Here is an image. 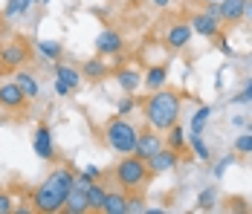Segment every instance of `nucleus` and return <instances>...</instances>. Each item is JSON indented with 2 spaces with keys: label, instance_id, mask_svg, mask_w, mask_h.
I'll use <instances>...</instances> for the list:
<instances>
[{
  "label": "nucleus",
  "instance_id": "obj_1",
  "mask_svg": "<svg viewBox=\"0 0 252 214\" xmlns=\"http://www.w3.org/2000/svg\"><path fill=\"white\" fill-rule=\"evenodd\" d=\"M73 180H76V174L70 168H55L38 188H32V194H29L32 209L38 214L64 212V200H67V194L73 188Z\"/></svg>",
  "mask_w": 252,
  "mask_h": 214
},
{
  "label": "nucleus",
  "instance_id": "obj_2",
  "mask_svg": "<svg viewBox=\"0 0 252 214\" xmlns=\"http://www.w3.org/2000/svg\"><path fill=\"white\" fill-rule=\"evenodd\" d=\"M136 104L142 107L148 124H151L154 130H159V133L180 122V104H183V101H180V93L168 90V87L151 90V93L145 95L142 101H136Z\"/></svg>",
  "mask_w": 252,
  "mask_h": 214
},
{
  "label": "nucleus",
  "instance_id": "obj_3",
  "mask_svg": "<svg viewBox=\"0 0 252 214\" xmlns=\"http://www.w3.org/2000/svg\"><path fill=\"white\" fill-rule=\"evenodd\" d=\"M113 177H116L119 188L127 191V194H133V191H139L142 185H148V183H151V171H148V162H145V159H139L136 153H125V156L116 162V171H113Z\"/></svg>",
  "mask_w": 252,
  "mask_h": 214
},
{
  "label": "nucleus",
  "instance_id": "obj_4",
  "mask_svg": "<svg viewBox=\"0 0 252 214\" xmlns=\"http://www.w3.org/2000/svg\"><path fill=\"white\" fill-rule=\"evenodd\" d=\"M104 139L110 145V151L116 153H133V145H136V127L125 119V116H113V119L104 124Z\"/></svg>",
  "mask_w": 252,
  "mask_h": 214
},
{
  "label": "nucleus",
  "instance_id": "obj_5",
  "mask_svg": "<svg viewBox=\"0 0 252 214\" xmlns=\"http://www.w3.org/2000/svg\"><path fill=\"white\" fill-rule=\"evenodd\" d=\"M191 29L203 35V38H220V6L218 3H209L206 12H197L191 15Z\"/></svg>",
  "mask_w": 252,
  "mask_h": 214
},
{
  "label": "nucleus",
  "instance_id": "obj_6",
  "mask_svg": "<svg viewBox=\"0 0 252 214\" xmlns=\"http://www.w3.org/2000/svg\"><path fill=\"white\" fill-rule=\"evenodd\" d=\"M29 58H32V49H29V41H24V38H15L0 49V61L9 72L24 70V64H29Z\"/></svg>",
  "mask_w": 252,
  "mask_h": 214
},
{
  "label": "nucleus",
  "instance_id": "obj_7",
  "mask_svg": "<svg viewBox=\"0 0 252 214\" xmlns=\"http://www.w3.org/2000/svg\"><path fill=\"white\" fill-rule=\"evenodd\" d=\"M162 148V136H159V130H154L151 124L148 127H142V130H136V145H133V153L139 156V159H151L154 153Z\"/></svg>",
  "mask_w": 252,
  "mask_h": 214
},
{
  "label": "nucleus",
  "instance_id": "obj_8",
  "mask_svg": "<svg viewBox=\"0 0 252 214\" xmlns=\"http://www.w3.org/2000/svg\"><path fill=\"white\" fill-rule=\"evenodd\" d=\"M177 162H180V151L168 148V145H162L151 159H148V171H151V177H157V174H165V171L177 168Z\"/></svg>",
  "mask_w": 252,
  "mask_h": 214
},
{
  "label": "nucleus",
  "instance_id": "obj_9",
  "mask_svg": "<svg viewBox=\"0 0 252 214\" xmlns=\"http://www.w3.org/2000/svg\"><path fill=\"white\" fill-rule=\"evenodd\" d=\"M26 101H29V95L24 93V87H21L18 81H6V84H0V104H3V107H9V110H21V107H26Z\"/></svg>",
  "mask_w": 252,
  "mask_h": 214
},
{
  "label": "nucleus",
  "instance_id": "obj_10",
  "mask_svg": "<svg viewBox=\"0 0 252 214\" xmlns=\"http://www.w3.org/2000/svg\"><path fill=\"white\" fill-rule=\"evenodd\" d=\"M122 47H125V41H122V32H116V29H104L96 38V52L99 55H119Z\"/></svg>",
  "mask_w": 252,
  "mask_h": 214
},
{
  "label": "nucleus",
  "instance_id": "obj_11",
  "mask_svg": "<svg viewBox=\"0 0 252 214\" xmlns=\"http://www.w3.org/2000/svg\"><path fill=\"white\" fill-rule=\"evenodd\" d=\"M191 35H194V29H191V24H186V21H180V24H174L168 32H165V44H168V49H186L189 47V41H191Z\"/></svg>",
  "mask_w": 252,
  "mask_h": 214
},
{
  "label": "nucleus",
  "instance_id": "obj_12",
  "mask_svg": "<svg viewBox=\"0 0 252 214\" xmlns=\"http://www.w3.org/2000/svg\"><path fill=\"white\" fill-rule=\"evenodd\" d=\"M32 148L41 159H55V145H52V133L47 124H41L35 130V139H32Z\"/></svg>",
  "mask_w": 252,
  "mask_h": 214
},
{
  "label": "nucleus",
  "instance_id": "obj_13",
  "mask_svg": "<svg viewBox=\"0 0 252 214\" xmlns=\"http://www.w3.org/2000/svg\"><path fill=\"white\" fill-rule=\"evenodd\" d=\"M244 3L247 0H218V6H220V24H241L244 21Z\"/></svg>",
  "mask_w": 252,
  "mask_h": 214
},
{
  "label": "nucleus",
  "instance_id": "obj_14",
  "mask_svg": "<svg viewBox=\"0 0 252 214\" xmlns=\"http://www.w3.org/2000/svg\"><path fill=\"white\" fill-rule=\"evenodd\" d=\"M64 212H70V214H84V212H90V206H87V191L70 188L67 200H64Z\"/></svg>",
  "mask_w": 252,
  "mask_h": 214
},
{
  "label": "nucleus",
  "instance_id": "obj_15",
  "mask_svg": "<svg viewBox=\"0 0 252 214\" xmlns=\"http://www.w3.org/2000/svg\"><path fill=\"white\" fill-rule=\"evenodd\" d=\"M125 206H127V191H107L101 212L104 214H125Z\"/></svg>",
  "mask_w": 252,
  "mask_h": 214
},
{
  "label": "nucleus",
  "instance_id": "obj_16",
  "mask_svg": "<svg viewBox=\"0 0 252 214\" xmlns=\"http://www.w3.org/2000/svg\"><path fill=\"white\" fill-rule=\"evenodd\" d=\"M107 72H110V67L101 61V55H99V58H90V61H84V64H81V75H84V78H90V81H101V78H107Z\"/></svg>",
  "mask_w": 252,
  "mask_h": 214
},
{
  "label": "nucleus",
  "instance_id": "obj_17",
  "mask_svg": "<svg viewBox=\"0 0 252 214\" xmlns=\"http://www.w3.org/2000/svg\"><path fill=\"white\" fill-rule=\"evenodd\" d=\"M165 78H168V67L165 64H154L151 70L145 72V78H142V87L159 90V87H165Z\"/></svg>",
  "mask_w": 252,
  "mask_h": 214
},
{
  "label": "nucleus",
  "instance_id": "obj_18",
  "mask_svg": "<svg viewBox=\"0 0 252 214\" xmlns=\"http://www.w3.org/2000/svg\"><path fill=\"white\" fill-rule=\"evenodd\" d=\"M116 84H119L125 93H136L139 84H142V75L136 70H116Z\"/></svg>",
  "mask_w": 252,
  "mask_h": 214
},
{
  "label": "nucleus",
  "instance_id": "obj_19",
  "mask_svg": "<svg viewBox=\"0 0 252 214\" xmlns=\"http://www.w3.org/2000/svg\"><path fill=\"white\" fill-rule=\"evenodd\" d=\"M15 81L24 87V93L29 95V98H35V95H38V90H41L38 78H35L32 72H26V70H15Z\"/></svg>",
  "mask_w": 252,
  "mask_h": 214
},
{
  "label": "nucleus",
  "instance_id": "obj_20",
  "mask_svg": "<svg viewBox=\"0 0 252 214\" xmlns=\"http://www.w3.org/2000/svg\"><path fill=\"white\" fill-rule=\"evenodd\" d=\"M165 145L183 153V151H186V127H180V124H171V127H168V136H165ZM180 159H183V156H180Z\"/></svg>",
  "mask_w": 252,
  "mask_h": 214
},
{
  "label": "nucleus",
  "instance_id": "obj_21",
  "mask_svg": "<svg viewBox=\"0 0 252 214\" xmlns=\"http://www.w3.org/2000/svg\"><path fill=\"white\" fill-rule=\"evenodd\" d=\"M104 197H107V191L101 188V183L96 180V183L87 188V206H90V212H101V206H104Z\"/></svg>",
  "mask_w": 252,
  "mask_h": 214
},
{
  "label": "nucleus",
  "instance_id": "obj_22",
  "mask_svg": "<svg viewBox=\"0 0 252 214\" xmlns=\"http://www.w3.org/2000/svg\"><path fill=\"white\" fill-rule=\"evenodd\" d=\"M55 75H58L61 81H67L70 90H78V84H81V72L73 70V67H67V64H55Z\"/></svg>",
  "mask_w": 252,
  "mask_h": 214
},
{
  "label": "nucleus",
  "instance_id": "obj_23",
  "mask_svg": "<svg viewBox=\"0 0 252 214\" xmlns=\"http://www.w3.org/2000/svg\"><path fill=\"white\" fill-rule=\"evenodd\" d=\"M212 110H215V107L203 104L200 110L194 113V119H191V133H197V136H203V127H206V122H209V116H212Z\"/></svg>",
  "mask_w": 252,
  "mask_h": 214
},
{
  "label": "nucleus",
  "instance_id": "obj_24",
  "mask_svg": "<svg viewBox=\"0 0 252 214\" xmlns=\"http://www.w3.org/2000/svg\"><path fill=\"white\" fill-rule=\"evenodd\" d=\"M189 142H191V153H194L197 159H203V162H209V159H212V151L206 148V142H203V136H197V133H191V136H189Z\"/></svg>",
  "mask_w": 252,
  "mask_h": 214
},
{
  "label": "nucleus",
  "instance_id": "obj_25",
  "mask_svg": "<svg viewBox=\"0 0 252 214\" xmlns=\"http://www.w3.org/2000/svg\"><path fill=\"white\" fill-rule=\"evenodd\" d=\"M38 49H41L47 58H52V61L61 58V44H55V41H38Z\"/></svg>",
  "mask_w": 252,
  "mask_h": 214
},
{
  "label": "nucleus",
  "instance_id": "obj_26",
  "mask_svg": "<svg viewBox=\"0 0 252 214\" xmlns=\"http://www.w3.org/2000/svg\"><path fill=\"white\" fill-rule=\"evenodd\" d=\"M215 188H209V191H200V197H197V209L200 212H209V209H215Z\"/></svg>",
  "mask_w": 252,
  "mask_h": 214
},
{
  "label": "nucleus",
  "instance_id": "obj_27",
  "mask_svg": "<svg viewBox=\"0 0 252 214\" xmlns=\"http://www.w3.org/2000/svg\"><path fill=\"white\" fill-rule=\"evenodd\" d=\"M235 151H238V153H252V133L250 130L235 139Z\"/></svg>",
  "mask_w": 252,
  "mask_h": 214
},
{
  "label": "nucleus",
  "instance_id": "obj_28",
  "mask_svg": "<svg viewBox=\"0 0 252 214\" xmlns=\"http://www.w3.org/2000/svg\"><path fill=\"white\" fill-rule=\"evenodd\" d=\"M145 206H142V197H127V206H125V214H142Z\"/></svg>",
  "mask_w": 252,
  "mask_h": 214
},
{
  "label": "nucleus",
  "instance_id": "obj_29",
  "mask_svg": "<svg viewBox=\"0 0 252 214\" xmlns=\"http://www.w3.org/2000/svg\"><path fill=\"white\" fill-rule=\"evenodd\" d=\"M133 107H136V98H130V95H127V98H122V101H119L116 113H119V116H127V113H130Z\"/></svg>",
  "mask_w": 252,
  "mask_h": 214
},
{
  "label": "nucleus",
  "instance_id": "obj_30",
  "mask_svg": "<svg viewBox=\"0 0 252 214\" xmlns=\"http://www.w3.org/2000/svg\"><path fill=\"white\" fill-rule=\"evenodd\" d=\"M9 212H15L12 197H9V194H0V214H9Z\"/></svg>",
  "mask_w": 252,
  "mask_h": 214
},
{
  "label": "nucleus",
  "instance_id": "obj_31",
  "mask_svg": "<svg viewBox=\"0 0 252 214\" xmlns=\"http://www.w3.org/2000/svg\"><path fill=\"white\" fill-rule=\"evenodd\" d=\"M232 162H235V156H226V159H223V162H218V168H215V177H218V180H220V177H223V174H226V168L232 165Z\"/></svg>",
  "mask_w": 252,
  "mask_h": 214
},
{
  "label": "nucleus",
  "instance_id": "obj_32",
  "mask_svg": "<svg viewBox=\"0 0 252 214\" xmlns=\"http://www.w3.org/2000/svg\"><path fill=\"white\" fill-rule=\"evenodd\" d=\"M55 93H58V95H70L73 90H70V84H67V81H61V78H55Z\"/></svg>",
  "mask_w": 252,
  "mask_h": 214
},
{
  "label": "nucleus",
  "instance_id": "obj_33",
  "mask_svg": "<svg viewBox=\"0 0 252 214\" xmlns=\"http://www.w3.org/2000/svg\"><path fill=\"white\" fill-rule=\"evenodd\" d=\"M235 101H252V81L247 84V90H244V93L235 95Z\"/></svg>",
  "mask_w": 252,
  "mask_h": 214
},
{
  "label": "nucleus",
  "instance_id": "obj_34",
  "mask_svg": "<svg viewBox=\"0 0 252 214\" xmlns=\"http://www.w3.org/2000/svg\"><path fill=\"white\" fill-rule=\"evenodd\" d=\"M81 174H87L90 180H99V177H101V171H99V168H96V165H87V168H84V171H81Z\"/></svg>",
  "mask_w": 252,
  "mask_h": 214
},
{
  "label": "nucleus",
  "instance_id": "obj_35",
  "mask_svg": "<svg viewBox=\"0 0 252 214\" xmlns=\"http://www.w3.org/2000/svg\"><path fill=\"white\" fill-rule=\"evenodd\" d=\"M244 21H250V24H252V0L244 3Z\"/></svg>",
  "mask_w": 252,
  "mask_h": 214
},
{
  "label": "nucleus",
  "instance_id": "obj_36",
  "mask_svg": "<svg viewBox=\"0 0 252 214\" xmlns=\"http://www.w3.org/2000/svg\"><path fill=\"white\" fill-rule=\"evenodd\" d=\"M154 6H157V9H165V6H171V0H151Z\"/></svg>",
  "mask_w": 252,
  "mask_h": 214
},
{
  "label": "nucleus",
  "instance_id": "obj_37",
  "mask_svg": "<svg viewBox=\"0 0 252 214\" xmlns=\"http://www.w3.org/2000/svg\"><path fill=\"white\" fill-rule=\"evenodd\" d=\"M247 130H250V133H252V122H250V124H247Z\"/></svg>",
  "mask_w": 252,
  "mask_h": 214
},
{
  "label": "nucleus",
  "instance_id": "obj_38",
  "mask_svg": "<svg viewBox=\"0 0 252 214\" xmlns=\"http://www.w3.org/2000/svg\"><path fill=\"white\" fill-rule=\"evenodd\" d=\"M203 3H218V0H203Z\"/></svg>",
  "mask_w": 252,
  "mask_h": 214
},
{
  "label": "nucleus",
  "instance_id": "obj_39",
  "mask_svg": "<svg viewBox=\"0 0 252 214\" xmlns=\"http://www.w3.org/2000/svg\"><path fill=\"white\" fill-rule=\"evenodd\" d=\"M3 70H6V67H3V61H0V72H3Z\"/></svg>",
  "mask_w": 252,
  "mask_h": 214
},
{
  "label": "nucleus",
  "instance_id": "obj_40",
  "mask_svg": "<svg viewBox=\"0 0 252 214\" xmlns=\"http://www.w3.org/2000/svg\"><path fill=\"white\" fill-rule=\"evenodd\" d=\"M0 26H3V15H0Z\"/></svg>",
  "mask_w": 252,
  "mask_h": 214
}]
</instances>
